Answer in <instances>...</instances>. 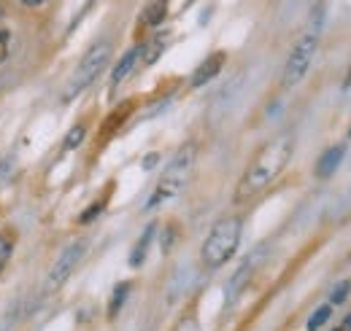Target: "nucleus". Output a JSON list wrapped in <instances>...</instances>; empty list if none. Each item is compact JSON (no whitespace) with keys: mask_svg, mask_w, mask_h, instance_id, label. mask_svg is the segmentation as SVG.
Returning a JSON list of instances; mask_svg holds the SVG:
<instances>
[{"mask_svg":"<svg viewBox=\"0 0 351 331\" xmlns=\"http://www.w3.org/2000/svg\"><path fill=\"white\" fill-rule=\"evenodd\" d=\"M292 151H295V137L289 132L270 137L246 167L243 178L235 189V202H249L257 194H263L265 189L284 172V167L289 165Z\"/></svg>","mask_w":351,"mask_h":331,"instance_id":"nucleus-1","label":"nucleus"},{"mask_svg":"<svg viewBox=\"0 0 351 331\" xmlns=\"http://www.w3.org/2000/svg\"><path fill=\"white\" fill-rule=\"evenodd\" d=\"M195 159H197V148H195V143H184V146L173 154V159H171V162L165 165V170H162L160 181H157V186H154V194H152L149 202H146L149 210L171 202V200H176V197L184 191V186H186L189 178H192Z\"/></svg>","mask_w":351,"mask_h":331,"instance_id":"nucleus-2","label":"nucleus"},{"mask_svg":"<svg viewBox=\"0 0 351 331\" xmlns=\"http://www.w3.org/2000/svg\"><path fill=\"white\" fill-rule=\"evenodd\" d=\"M241 232H243V221L238 215L219 218L211 226V232H208V237L203 243V250H200L203 264L208 269H219L221 264H227L235 256L238 246H241Z\"/></svg>","mask_w":351,"mask_h":331,"instance_id":"nucleus-3","label":"nucleus"},{"mask_svg":"<svg viewBox=\"0 0 351 331\" xmlns=\"http://www.w3.org/2000/svg\"><path fill=\"white\" fill-rule=\"evenodd\" d=\"M322 5L313 11V16H311V25H308V30L295 41L292 46V51H289V57H287V65H284V76H281V83L287 86V89H292V86H298V83L303 81L308 76V70H311V62H313V57H316V49H319V30H322Z\"/></svg>","mask_w":351,"mask_h":331,"instance_id":"nucleus-4","label":"nucleus"},{"mask_svg":"<svg viewBox=\"0 0 351 331\" xmlns=\"http://www.w3.org/2000/svg\"><path fill=\"white\" fill-rule=\"evenodd\" d=\"M111 62V43L108 41H100L95 43L92 49H89L87 54L79 59V65H76V70L71 73V79L65 81V89H62V100L65 103H71V100H76L84 89H89L95 79L106 70V65Z\"/></svg>","mask_w":351,"mask_h":331,"instance_id":"nucleus-5","label":"nucleus"},{"mask_svg":"<svg viewBox=\"0 0 351 331\" xmlns=\"http://www.w3.org/2000/svg\"><path fill=\"white\" fill-rule=\"evenodd\" d=\"M84 250H87V243L84 240H73L68 248L60 253V259L54 261V267H51V272H49V278H46V289L49 291H57L65 286V280L73 275V269L79 267V261H82V256H84Z\"/></svg>","mask_w":351,"mask_h":331,"instance_id":"nucleus-6","label":"nucleus"},{"mask_svg":"<svg viewBox=\"0 0 351 331\" xmlns=\"http://www.w3.org/2000/svg\"><path fill=\"white\" fill-rule=\"evenodd\" d=\"M224 62H227V54H224V51H214L211 57H206V59L197 65V70L192 73L189 86H192V89H200V86H206L208 81H214V79L219 76V70L224 68Z\"/></svg>","mask_w":351,"mask_h":331,"instance_id":"nucleus-7","label":"nucleus"},{"mask_svg":"<svg viewBox=\"0 0 351 331\" xmlns=\"http://www.w3.org/2000/svg\"><path fill=\"white\" fill-rule=\"evenodd\" d=\"M138 59H141V46L130 49V51H128V54L119 59V65H114V73H111V92H117V89H119V83L125 81L132 70H135Z\"/></svg>","mask_w":351,"mask_h":331,"instance_id":"nucleus-8","label":"nucleus"},{"mask_svg":"<svg viewBox=\"0 0 351 331\" xmlns=\"http://www.w3.org/2000/svg\"><path fill=\"white\" fill-rule=\"evenodd\" d=\"M343 157H346V148H343V146H332V148H327V151L319 157V162H316V175H319V178H330V175L341 167Z\"/></svg>","mask_w":351,"mask_h":331,"instance_id":"nucleus-9","label":"nucleus"},{"mask_svg":"<svg viewBox=\"0 0 351 331\" xmlns=\"http://www.w3.org/2000/svg\"><path fill=\"white\" fill-rule=\"evenodd\" d=\"M165 16H168V0H149L143 14H141V25L143 27H157V25L165 22Z\"/></svg>","mask_w":351,"mask_h":331,"instance_id":"nucleus-10","label":"nucleus"},{"mask_svg":"<svg viewBox=\"0 0 351 331\" xmlns=\"http://www.w3.org/2000/svg\"><path fill=\"white\" fill-rule=\"evenodd\" d=\"M165 41H168V36H154L152 41L141 43V65H154L157 62V57L165 51Z\"/></svg>","mask_w":351,"mask_h":331,"instance_id":"nucleus-11","label":"nucleus"},{"mask_svg":"<svg viewBox=\"0 0 351 331\" xmlns=\"http://www.w3.org/2000/svg\"><path fill=\"white\" fill-rule=\"evenodd\" d=\"M132 105H135V103H125V105H122V111H114V114L108 116V122L103 124V140H108V137H111V135H114L119 127L125 124V119L130 116Z\"/></svg>","mask_w":351,"mask_h":331,"instance_id":"nucleus-12","label":"nucleus"},{"mask_svg":"<svg viewBox=\"0 0 351 331\" xmlns=\"http://www.w3.org/2000/svg\"><path fill=\"white\" fill-rule=\"evenodd\" d=\"M14 246H16V232H3L0 235V272L5 269V264H8V259H11V253H14Z\"/></svg>","mask_w":351,"mask_h":331,"instance_id":"nucleus-13","label":"nucleus"},{"mask_svg":"<svg viewBox=\"0 0 351 331\" xmlns=\"http://www.w3.org/2000/svg\"><path fill=\"white\" fill-rule=\"evenodd\" d=\"M128 293H130V283H122V286H117V289H114V296H111V307H108V315H111V318H117V313L122 310V304H125Z\"/></svg>","mask_w":351,"mask_h":331,"instance_id":"nucleus-14","label":"nucleus"},{"mask_svg":"<svg viewBox=\"0 0 351 331\" xmlns=\"http://www.w3.org/2000/svg\"><path fill=\"white\" fill-rule=\"evenodd\" d=\"M152 235H154V226H149V229L143 232L141 243H138V246H135V250H132V259H130L132 267H138V264L143 261V253H146V248H149V243H152Z\"/></svg>","mask_w":351,"mask_h":331,"instance_id":"nucleus-15","label":"nucleus"},{"mask_svg":"<svg viewBox=\"0 0 351 331\" xmlns=\"http://www.w3.org/2000/svg\"><path fill=\"white\" fill-rule=\"evenodd\" d=\"M106 205H108V191H106V194H103V197H100L97 202H92V205H89L87 210L82 213L79 224H89V221H95V218H97V215L103 213V207H106Z\"/></svg>","mask_w":351,"mask_h":331,"instance_id":"nucleus-16","label":"nucleus"},{"mask_svg":"<svg viewBox=\"0 0 351 331\" xmlns=\"http://www.w3.org/2000/svg\"><path fill=\"white\" fill-rule=\"evenodd\" d=\"M330 318V304H324V307H319L313 315H311V321H308V331H316L322 329V323Z\"/></svg>","mask_w":351,"mask_h":331,"instance_id":"nucleus-17","label":"nucleus"},{"mask_svg":"<svg viewBox=\"0 0 351 331\" xmlns=\"http://www.w3.org/2000/svg\"><path fill=\"white\" fill-rule=\"evenodd\" d=\"M82 140H84V124H76L71 132H68V137H65V148L71 151V148H73V146H79Z\"/></svg>","mask_w":351,"mask_h":331,"instance_id":"nucleus-18","label":"nucleus"},{"mask_svg":"<svg viewBox=\"0 0 351 331\" xmlns=\"http://www.w3.org/2000/svg\"><path fill=\"white\" fill-rule=\"evenodd\" d=\"M349 291H351V283L346 280V283H341L338 289L332 291V296H330V304H341L346 296H349Z\"/></svg>","mask_w":351,"mask_h":331,"instance_id":"nucleus-19","label":"nucleus"},{"mask_svg":"<svg viewBox=\"0 0 351 331\" xmlns=\"http://www.w3.org/2000/svg\"><path fill=\"white\" fill-rule=\"evenodd\" d=\"M176 331H200V326H197V318H195V315L181 318V323L176 326Z\"/></svg>","mask_w":351,"mask_h":331,"instance_id":"nucleus-20","label":"nucleus"},{"mask_svg":"<svg viewBox=\"0 0 351 331\" xmlns=\"http://www.w3.org/2000/svg\"><path fill=\"white\" fill-rule=\"evenodd\" d=\"M25 5H41V3H46V0H22Z\"/></svg>","mask_w":351,"mask_h":331,"instance_id":"nucleus-21","label":"nucleus"},{"mask_svg":"<svg viewBox=\"0 0 351 331\" xmlns=\"http://www.w3.org/2000/svg\"><path fill=\"white\" fill-rule=\"evenodd\" d=\"M346 89H351V68H349V76H346Z\"/></svg>","mask_w":351,"mask_h":331,"instance_id":"nucleus-22","label":"nucleus"},{"mask_svg":"<svg viewBox=\"0 0 351 331\" xmlns=\"http://www.w3.org/2000/svg\"><path fill=\"white\" fill-rule=\"evenodd\" d=\"M346 331H351V315L346 318Z\"/></svg>","mask_w":351,"mask_h":331,"instance_id":"nucleus-23","label":"nucleus"},{"mask_svg":"<svg viewBox=\"0 0 351 331\" xmlns=\"http://www.w3.org/2000/svg\"><path fill=\"white\" fill-rule=\"evenodd\" d=\"M338 331H343V329H338Z\"/></svg>","mask_w":351,"mask_h":331,"instance_id":"nucleus-24","label":"nucleus"},{"mask_svg":"<svg viewBox=\"0 0 351 331\" xmlns=\"http://www.w3.org/2000/svg\"><path fill=\"white\" fill-rule=\"evenodd\" d=\"M349 135H351V132H349Z\"/></svg>","mask_w":351,"mask_h":331,"instance_id":"nucleus-25","label":"nucleus"}]
</instances>
